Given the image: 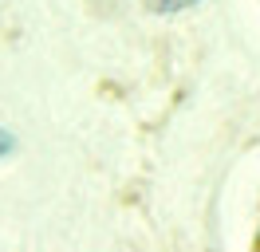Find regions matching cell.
Wrapping results in <instances>:
<instances>
[{
	"mask_svg": "<svg viewBox=\"0 0 260 252\" xmlns=\"http://www.w3.org/2000/svg\"><path fill=\"white\" fill-rule=\"evenodd\" d=\"M154 12H166V16H174V12H185V8H193L197 0H146Z\"/></svg>",
	"mask_w": 260,
	"mask_h": 252,
	"instance_id": "6da1fadb",
	"label": "cell"
},
{
	"mask_svg": "<svg viewBox=\"0 0 260 252\" xmlns=\"http://www.w3.org/2000/svg\"><path fill=\"white\" fill-rule=\"evenodd\" d=\"M12 150H16V138H12V134H8L4 126H0V158H8Z\"/></svg>",
	"mask_w": 260,
	"mask_h": 252,
	"instance_id": "7a4b0ae2",
	"label": "cell"
}]
</instances>
